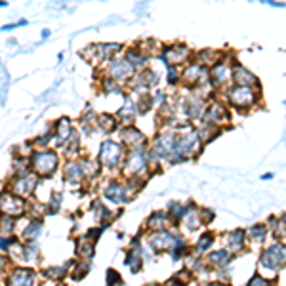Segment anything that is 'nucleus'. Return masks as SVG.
<instances>
[{"label": "nucleus", "mask_w": 286, "mask_h": 286, "mask_svg": "<svg viewBox=\"0 0 286 286\" xmlns=\"http://www.w3.org/2000/svg\"><path fill=\"white\" fill-rule=\"evenodd\" d=\"M29 162H31V172L36 174V176H52L58 170L60 158L55 155V151L40 149V151L31 153Z\"/></svg>", "instance_id": "nucleus-1"}, {"label": "nucleus", "mask_w": 286, "mask_h": 286, "mask_svg": "<svg viewBox=\"0 0 286 286\" xmlns=\"http://www.w3.org/2000/svg\"><path fill=\"white\" fill-rule=\"evenodd\" d=\"M202 141L199 138V132L187 128L180 138H176V155H180L178 158L183 160L187 156H193L195 153H199Z\"/></svg>", "instance_id": "nucleus-2"}, {"label": "nucleus", "mask_w": 286, "mask_h": 286, "mask_svg": "<svg viewBox=\"0 0 286 286\" xmlns=\"http://www.w3.org/2000/svg\"><path fill=\"white\" fill-rule=\"evenodd\" d=\"M284 256L286 252L282 243L269 246V248H265V250L261 252V258H260L261 269L271 271V273H277L278 269H282V265H284Z\"/></svg>", "instance_id": "nucleus-3"}, {"label": "nucleus", "mask_w": 286, "mask_h": 286, "mask_svg": "<svg viewBox=\"0 0 286 286\" xmlns=\"http://www.w3.org/2000/svg\"><path fill=\"white\" fill-rule=\"evenodd\" d=\"M227 94H229L231 105L237 109H248L254 103H258V99H260V94L252 86H235Z\"/></svg>", "instance_id": "nucleus-4"}, {"label": "nucleus", "mask_w": 286, "mask_h": 286, "mask_svg": "<svg viewBox=\"0 0 286 286\" xmlns=\"http://www.w3.org/2000/svg\"><path fill=\"white\" fill-rule=\"evenodd\" d=\"M124 158V149L121 143H117L113 139H105L101 151H99V162L105 168H117Z\"/></svg>", "instance_id": "nucleus-5"}, {"label": "nucleus", "mask_w": 286, "mask_h": 286, "mask_svg": "<svg viewBox=\"0 0 286 286\" xmlns=\"http://www.w3.org/2000/svg\"><path fill=\"white\" fill-rule=\"evenodd\" d=\"M149 158L143 149H132V153L124 160V174L130 178H141V174L147 170Z\"/></svg>", "instance_id": "nucleus-6"}, {"label": "nucleus", "mask_w": 286, "mask_h": 286, "mask_svg": "<svg viewBox=\"0 0 286 286\" xmlns=\"http://www.w3.org/2000/svg\"><path fill=\"white\" fill-rule=\"evenodd\" d=\"M25 212V200L14 195V193H2L0 195V214L2 216H10V217H16L21 216Z\"/></svg>", "instance_id": "nucleus-7"}, {"label": "nucleus", "mask_w": 286, "mask_h": 286, "mask_svg": "<svg viewBox=\"0 0 286 286\" xmlns=\"http://www.w3.org/2000/svg\"><path fill=\"white\" fill-rule=\"evenodd\" d=\"M107 73L111 75V80H128L134 75V67L126 60H109Z\"/></svg>", "instance_id": "nucleus-8"}, {"label": "nucleus", "mask_w": 286, "mask_h": 286, "mask_svg": "<svg viewBox=\"0 0 286 286\" xmlns=\"http://www.w3.org/2000/svg\"><path fill=\"white\" fill-rule=\"evenodd\" d=\"M176 243H178V237L174 233H170V231H155V233L149 237V244L156 252L172 250Z\"/></svg>", "instance_id": "nucleus-9"}, {"label": "nucleus", "mask_w": 286, "mask_h": 286, "mask_svg": "<svg viewBox=\"0 0 286 286\" xmlns=\"http://www.w3.org/2000/svg\"><path fill=\"white\" fill-rule=\"evenodd\" d=\"M36 187V174H27L23 178H16L12 185H10V193L18 195V197H25V195H31Z\"/></svg>", "instance_id": "nucleus-10"}, {"label": "nucleus", "mask_w": 286, "mask_h": 286, "mask_svg": "<svg viewBox=\"0 0 286 286\" xmlns=\"http://www.w3.org/2000/svg\"><path fill=\"white\" fill-rule=\"evenodd\" d=\"M183 80H185L187 84H191V86L208 82L210 80L208 69H206V67H200L197 63H191V65H187V69L183 71Z\"/></svg>", "instance_id": "nucleus-11"}, {"label": "nucleus", "mask_w": 286, "mask_h": 286, "mask_svg": "<svg viewBox=\"0 0 286 286\" xmlns=\"http://www.w3.org/2000/svg\"><path fill=\"white\" fill-rule=\"evenodd\" d=\"M36 273L33 269H16L8 278V286H35Z\"/></svg>", "instance_id": "nucleus-12"}, {"label": "nucleus", "mask_w": 286, "mask_h": 286, "mask_svg": "<svg viewBox=\"0 0 286 286\" xmlns=\"http://www.w3.org/2000/svg\"><path fill=\"white\" fill-rule=\"evenodd\" d=\"M130 197V191L126 189V185H122V183H109L107 187H105V199L115 202V204H122V202H126Z\"/></svg>", "instance_id": "nucleus-13"}, {"label": "nucleus", "mask_w": 286, "mask_h": 286, "mask_svg": "<svg viewBox=\"0 0 286 286\" xmlns=\"http://www.w3.org/2000/svg\"><path fill=\"white\" fill-rule=\"evenodd\" d=\"M121 139H122V143L130 149H141L143 143H145V136L139 130H136L134 126H126L121 134Z\"/></svg>", "instance_id": "nucleus-14"}, {"label": "nucleus", "mask_w": 286, "mask_h": 286, "mask_svg": "<svg viewBox=\"0 0 286 286\" xmlns=\"http://www.w3.org/2000/svg\"><path fill=\"white\" fill-rule=\"evenodd\" d=\"M53 139H55L58 145L67 147V143L73 139V126H71L69 119H60V121H58L55 132H53Z\"/></svg>", "instance_id": "nucleus-15"}, {"label": "nucleus", "mask_w": 286, "mask_h": 286, "mask_svg": "<svg viewBox=\"0 0 286 286\" xmlns=\"http://www.w3.org/2000/svg\"><path fill=\"white\" fill-rule=\"evenodd\" d=\"M231 78L235 80L237 86H258V78L243 65H235V69L231 71Z\"/></svg>", "instance_id": "nucleus-16"}, {"label": "nucleus", "mask_w": 286, "mask_h": 286, "mask_svg": "<svg viewBox=\"0 0 286 286\" xmlns=\"http://www.w3.org/2000/svg\"><path fill=\"white\" fill-rule=\"evenodd\" d=\"M202 119L206 124H219L221 121L227 119V111L221 103H212L202 111Z\"/></svg>", "instance_id": "nucleus-17"}, {"label": "nucleus", "mask_w": 286, "mask_h": 286, "mask_svg": "<svg viewBox=\"0 0 286 286\" xmlns=\"http://www.w3.org/2000/svg\"><path fill=\"white\" fill-rule=\"evenodd\" d=\"M189 55V48L187 46H166L164 48V53H162V60L170 65V63H182V61H185V58Z\"/></svg>", "instance_id": "nucleus-18"}, {"label": "nucleus", "mask_w": 286, "mask_h": 286, "mask_svg": "<svg viewBox=\"0 0 286 286\" xmlns=\"http://www.w3.org/2000/svg\"><path fill=\"white\" fill-rule=\"evenodd\" d=\"M212 78V82H214V86H221L225 80H229L231 77V69H229V65H227L225 61H216L214 63V67H212V73L208 75Z\"/></svg>", "instance_id": "nucleus-19"}, {"label": "nucleus", "mask_w": 286, "mask_h": 286, "mask_svg": "<svg viewBox=\"0 0 286 286\" xmlns=\"http://www.w3.org/2000/svg\"><path fill=\"white\" fill-rule=\"evenodd\" d=\"M244 239H246V233L243 229H235L225 237L227 241V252H241L244 248Z\"/></svg>", "instance_id": "nucleus-20"}, {"label": "nucleus", "mask_w": 286, "mask_h": 286, "mask_svg": "<svg viewBox=\"0 0 286 286\" xmlns=\"http://www.w3.org/2000/svg\"><path fill=\"white\" fill-rule=\"evenodd\" d=\"M63 178L67 180L69 183H78L82 178H84V172H82V166L78 160L75 162H69V164L65 166V170H63Z\"/></svg>", "instance_id": "nucleus-21"}, {"label": "nucleus", "mask_w": 286, "mask_h": 286, "mask_svg": "<svg viewBox=\"0 0 286 286\" xmlns=\"http://www.w3.org/2000/svg\"><path fill=\"white\" fill-rule=\"evenodd\" d=\"M170 221H172V219H170L168 214H164V212H155V214L147 219V227L153 229V231H164V227L168 225Z\"/></svg>", "instance_id": "nucleus-22"}, {"label": "nucleus", "mask_w": 286, "mask_h": 286, "mask_svg": "<svg viewBox=\"0 0 286 286\" xmlns=\"http://www.w3.org/2000/svg\"><path fill=\"white\" fill-rule=\"evenodd\" d=\"M136 115H138V109H136V105L132 103V99H126V103L124 107L121 109V113H119V119L124 126H132V122L136 119Z\"/></svg>", "instance_id": "nucleus-23"}, {"label": "nucleus", "mask_w": 286, "mask_h": 286, "mask_svg": "<svg viewBox=\"0 0 286 286\" xmlns=\"http://www.w3.org/2000/svg\"><path fill=\"white\" fill-rule=\"evenodd\" d=\"M208 263L210 265H214V267H223L229 263V252L227 250H217V252H212L208 256Z\"/></svg>", "instance_id": "nucleus-24"}, {"label": "nucleus", "mask_w": 286, "mask_h": 286, "mask_svg": "<svg viewBox=\"0 0 286 286\" xmlns=\"http://www.w3.org/2000/svg\"><path fill=\"white\" fill-rule=\"evenodd\" d=\"M124 60L128 61L132 67H139V65H143L147 61V55L141 52V48H139V50H128Z\"/></svg>", "instance_id": "nucleus-25"}, {"label": "nucleus", "mask_w": 286, "mask_h": 286, "mask_svg": "<svg viewBox=\"0 0 286 286\" xmlns=\"http://www.w3.org/2000/svg\"><path fill=\"white\" fill-rule=\"evenodd\" d=\"M95 128H101V130L105 132L115 130V128H117V119L111 117V115H101V117L97 119V122H95Z\"/></svg>", "instance_id": "nucleus-26"}, {"label": "nucleus", "mask_w": 286, "mask_h": 286, "mask_svg": "<svg viewBox=\"0 0 286 286\" xmlns=\"http://www.w3.org/2000/svg\"><path fill=\"white\" fill-rule=\"evenodd\" d=\"M124 263L132 269V273H138L139 269H141V254L136 250H130L126 254V261Z\"/></svg>", "instance_id": "nucleus-27"}, {"label": "nucleus", "mask_w": 286, "mask_h": 286, "mask_svg": "<svg viewBox=\"0 0 286 286\" xmlns=\"http://www.w3.org/2000/svg\"><path fill=\"white\" fill-rule=\"evenodd\" d=\"M40 229H42V221L40 219H33L29 225L25 227V231H23V237L29 239V241H35L36 237L40 235Z\"/></svg>", "instance_id": "nucleus-28"}, {"label": "nucleus", "mask_w": 286, "mask_h": 286, "mask_svg": "<svg viewBox=\"0 0 286 286\" xmlns=\"http://www.w3.org/2000/svg\"><path fill=\"white\" fill-rule=\"evenodd\" d=\"M244 233H248L250 239H254L256 243H261L265 237H267V227L263 225V223H258V225H252L248 231H244Z\"/></svg>", "instance_id": "nucleus-29"}, {"label": "nucleus", "mask_w": 286, "mask_h": 286, "mask_svg": "<svg viewBox=\"0 0 286 286\" xmlns=\"http://www.w3.org/2000/svg\"><path fill=\"white\" fill-rule=\"evenodd\" d=\"M214 244V235L212 233H204L202 237L199 239V243H197V252L202 254V252H206Z\"/></svg>", "instance_id": "nucleus-30"}, {"label": "nucleus", "mask_w": 286, "mask_h": 286, "mask_svg": "<svg viewBox=\"0 0 286 286\" xmlns=\"http://www.w3.org/2000/svg\"><path fill=\"white\" fill-rule=\"evenodd\" d=\"M14 225H16V219L10 216H2L0 214V233L10 235L14 231Z\"/></svg>", "instance_id": "nucleus-31"}, {"label": "nucleus", "mask_w": 286, "mask_h": 286, "mask_svg": "<svg viewBox=\"0 0 286 286\" xmlns=\"http://www.w3.org/2000/svg\"><path fill=\"white\" fill-rule=\"evenodd\" d=\"M78 256L80 258H86V260H90L92 256H94V252H95V246L92 243H86V244H78Z\"/></svg>", "instance_id": "nucleus-32"}, {"label": "nucleus", "mask_w": 286, "mask_h": 286, "mask_svg": "<svg viewBox=\"0 0 286 286\" xmlns=\"http://www.w3.org/2000/svg\"><path fill=\"white\" fill-rule=\"evenodd\" d=\"M121 284H122L121 275H119L115 269H109V271H107V286H121Z\"/></svg>", "instance_id": "nucleus-33"}, {"label": "nucleus", "mask_w": 286, "mask_h": 286, "mask_svg": "<svg viewBox=\"0 0 286 286\" xmlns=\"http://www.w3.org/2000/svg\"><path fill=\"white\" fill-rule=\"evenodd\" d=\"M94 212H95V217H97V219H109V216H111V212L105 208L101 202H95Z\"/></svg>", "instance_id": "nucleus-34"}, {"label": "nucleus", "mask_w": 286, "mask_h": 286, "mask_svg": "<svg viewBox=\"0 0 286 286\" xmlns=\"http://www.w3.org/2000/svg\"><path fill=\"white\" fill-rule=\"evenodd\" d=\"M16 244H18L16 237H0V250H10Z\"/></svg>", "instance_id": "nucleus-35"}, {"label": "nucleus", "mask_w": 286, "mask_h": 286, "mask_svg": "<svg viewBox=\"0 0 286 286\" xmlns=\"http://www.w3.org/2000/svg\"><path fill=\"white\" fill-rule=\"evenodd\" d=\"M38 256V246H36L35 243L27 244L25 246V260L27 261H33Z\"/></svg>", "instance_id": "nucleus-36"}, {"label": "nucleus", "mask_w": 286, "mask_h": 286, "mask_svg": "<svg viewBox=\"0 0 286 286\" xmlns=\"http://www.w3.org/2000/svg\"><path fill=\"white\" fill-rule=\"evenodd\" d=\"M246 286H271L269 284V280L265 277H261V275H254V277L250 278V282Z\"/></svg>", "instance_id": "nucleus-37"}, {"label": "nucleus", "mask_w": 286, "mask_h": 286, "mask_svg": "<svg viewBox=\"0 0 286 286\" xmlns=\"http://www.w3.org/2000/svg\"><path fill=\"white\" fill-rule=\"evenodd\" d=\"M88 271H90V263L88 261H82V265H77V271H75V278H84Z\"/></svg>", "instance_id": "nucleus-38"}, {"label": "nucleus", "mask_w": 286, "mask_h": 286, "mask_svg": "<svg viewBox=\"0 0 286 286\" xmlns=\"http://www.w3.org/2000/svg\"><path fill=\"white\" fill-rule=\"evenodd\" d=\"M178 80H180V73H178V69H176V67L168 69V82H170V84H178Z\"/></svg>", "instance_id": "nucleus-39"}, {"label": "nucleus", "mask_w": 286, "mask_h": 286, "mask_svg": "<svg viewBox=\"0 0 286 286\" xmlns=\"http://www.w3.org/2000/svg\"><path fill=\"white\" fill-rule=\"evenodd\" d=\"M200 214H204V217H200V221H212V219H214V212L208 208H202Z\"/></svg>", "instance_id": "nucleus-40"}, {"label": "nucleus", "mask_w": 286, "mask_h": 286, "mask_svg": "<svg viewBox=\"0 0 286 286\" xmlns=\"http://www.w3.org/2000/svg\"><path fill=\"white\" fill-rule=\"evenodd\" d=\"M99 235H101V227H97V229H90V233H88L86 237L90 239V241H94V239H97Z\"/></svg>", "instance_id": "nucleus-41"}, {"label": "nucleus", "mask_w": 286, "mask_h": 286, "mask_svg": "<svg viewBox=\"0 0 286 286\" xmlns=\"http://www.w3.org/2000/svg\"><path fill=\"white\" fill-rule=\"evenodd\" d=\"M19 25H27V21L25 19H21V21H18V23H12V25L2 27V31H10V29H16V27H19Z\"/></svg>", "instance_id": "nucleus-42"}, {"label": "nucleus", "mask_w": 286, "mask_h": 286, "mask_svg": "<svg viewBox=\"0 0 286 286\" xmlns=\"http://www.w3.org/2000/svg\"><path fill=\"white\" fill-rule=\"evenodd\" d=\"M4 265H6V258H2V256H0V271L4 269Z\"/></svg>", "instance_id": "nucleus-43"}, {"label": "nucleus", "mask_w": 286, "mask_h": 286, "mask_svg": "<svg viewBox=\"0 0 286 286\" xmlns=\"http://www.w3.org/2000/svg\"><path fill=\"white\" fill-rule=\"evenodd\" d=\"M48 36H50V31H48V29H44V31H42V38H48Z\"/></svg>", "instance_id": "nucleus-44"}, {"label": "nucleus", "mask_w": 286, "mask_h": 286, "mask_svg": "<svg viewBox=\"0 0 286 286\" xmlns=\"http://www.w3.org/2000/svg\"><path fill=\"white\" fill-rule=\"evenodd\" d=\"M210 286H227V284H219V282H214V284H210Z\"/></svg>", "instance_id": "nucleus-45"}, {"label": "nucleus", "mask_w": 286, "mask_h": 286, "mask_svg": "<svg viewBox=\"0 0 286 286\" xmlns=\"http://www.w3.org/2000/svg\"><path fill=\"white\" fill-rule=\"evenodd\" d=\"M0 8H6V2H0Z\"/></svg>", "instance_id": "nucleus-46"}, {"label": "nucleus", "mask_w": 286, "mask_h": 286, "mask_svg": "<svg viewBox=\"0 0 286 286\" xmlns=\"http://www.w3.org/2000/svg\"><path fill=\"white\" fill-rule=\"evenodd\" d=\"M149 286H151V284H149Z\"/></svg>", "instance_id": "nucleus-47"}]
</instances>
